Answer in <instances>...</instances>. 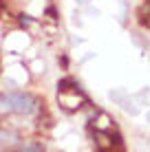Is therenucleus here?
Masks as SVG:
<instances>
[{
	"mask_svg": "<svg viewBox=\"0 0 150 152\" xmlns=\"http://www.w3.org/2000/svg\"><path fill=\"white\" fill-rule=\"evenodd\" d=\"M137 18H139V22H141L143 27L150 29V0H146V2L141 4V9L137 11Z\"/></svg>",
	"mask_w": 150,
	"mask_h": 152,
	"instance_id": "nucleus-3",
	"label": "nucleus"
},
{
	"mask_svg": "<svg viewBox=\"0 0 150 152\" xmlns=\"http://www.w3.org/2000/svg\"><path fill=\"white\" fill-rule=\"evenodd\" d=\"M0 106L4 113H15V115H35L40 110L38 97L31 93H9L0 95Z\"/></svg>",
	"mask_w": 150,
	"mask_h": 152,
	"instance_id": "nucleus-1",
	"label": "nucleus"
},
{
	"mask_svg": "<svg viewBox=\"0 0 150 152\" xmlns=\"http://www.w3.org/2000/svg\"><path fill=\"white\" fill-rule=\"evenodd\" d=\"M58 102L66 113H75L84 106L89 99H86L84 91L80 88V84L73 80H62L58 84Z\"/></svg>",
	"mask_w": 150,
	"mask_h": 152,
	"instance_id": "nucleus-2",
	"label": "nucleus"
},
{
	"mask_svg": "<svg viewBox=\"0 0 150 152\" xmlns=\"http://www.w3.org/2000/svg\"><path fill=\"white\" fill-rule=\"evenodd\" d=\"M15 141V134L13 132H7V130H0V150H4L7 145H11Z\"/></svg>",
	"mask_w": 150,
	"mask_h": 152,
	"instance_id": "nucleus-4",
	"label": "nucleus"
},
{
	"mask_svg": "<svg viewBox=\"0 0 150 152\" xmlns=\"http://www.w3.org/2000/svg\"><path fill=\"white\" fill-rule=\"evenodd\" d=\"M0 11H2V0H0Z\"/></svg>",
	"mask_w": 150,
	"mask_h": 152,
	"instance_id": "nucleus-5",
	"label": "nucleus"
}]
</instances>
